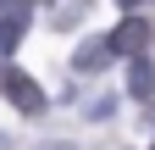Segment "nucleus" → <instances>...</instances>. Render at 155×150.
<instances>
[{"instance_id": "f257e3e1", "label": "nucleus", "mask_w": 155, "mask_h": 150, "mask_svg": "<svg viewBox=\"0 0 155 150\" xmlns=\"http://www.w3.org/2000/svg\"><path fill=\"white\" fill-rule=\"evenodd\" d=\"M28 22H33V6H28V0H0V61L22 45Z\"/></svg>"}, {"instance_id": "423d86ee", "label": "nucleus", "mask_w": 155, "mask_h": 150, "mask_svg": "<svg viewBox=\"0 0 155 150\" xmlns=\"http://www.w3.org/2000/svg\"><path fill=\"white\" fill-rule=\"evenodd\" d=\"M83 6H89V0H55V11H50V22H55V28H67L72 17H83Z\"/></svg>"}, {"instance_id": "7ed1b4c3", "label": "nucleus", "mask_w": 155, "mask_h": 150, "mask_svg": "<svg viewBox=\"0 0 155 150\" xmlns=\"http://www.w3.org/2000/svg\"><path fill=\"white\" fill-rule=\"evenodd\" d=\"M155 39V28L144 22V17H127V22H116L111 33V50H122V56H144V45Z\"/></svg>"}, {"instance_id": "f03ea898", "label": "nucleus", "mask_w": 155, "mask_h": 150, "mask_svg": "<svg viewBox=\"0 0 155 150\" xmlns=\"http://www.w3.org/2000/svg\"><path fill=\"white\" fill-rule=\"evenodd\" d=\"M0 89H6V100H11L17 111H28V117H39V111H45V89H39L28 72L6 67V72H0Z\"/></svg>"}, {"instance_id": "39448f33", "label": "nucleus", "mask_w": 155, "mask_h": 150, "mask_svg": "<svg viewBox=\"0 0 155 150\" xmlns=\"http://www.w3.org/2000/svg\"><path fill=\"white\" fill-rule=\"evenodd\" d=\"M127 89H133L139 100L155 95V67H150V56H133V67H127Z\"/></svg>"}, {"instance_id": "0eeeda50", "label": "nucleus", "mask_w": 155, "mask_h": 150, "mask_svg": "<svg viewBox=\"0 0 155 150\" xmlns=\"http://www.w3.org/2000/svg\"><path fill=\"white\" fill-rule=\"evenodd\" d=\"M33 150H72L67 139H50V145H33Z\"/></svg>"}, {"instance_id": "20e7f679", "label": "nucleus", "mask_w": 155, "mask_h": 150, "mask_svg": "<svg viewBox=\"0 0 155 150\" xmlns=\"http://www.w3.org/2000/svg\"><path fill=\"white\" fill-rule=\"evenodd\" d=\"M111 56H116V50H111V39H83V45L72 50V72H100Z\"/></svg>"}, {"instance_id": "6e6552de", "label": "nucleus", "mask_w": 155, "mask_h": 150, "mask_svg": "<svg viewBox=\"0 0 155 150\" xmlns=\"http://www.w3.org/2000/svg\"><path fill=\"white\" fill-rule=\"evenodd\" d=\"M116 6H139V0H116Z\"/></svg>"}, {"instance_id": "1a4fd4ad", "label": "nucleus", "mask_w": 155, "mask_h": 150, "mask_svg": "<svg viewBox=\"0 0 155 150\" xmlns=\"http://www.w3.org/2000/svg\"><path fill=\"white\" fill-rule=\"evenodd\" d=\"M0 150H6V139H0Z\"/></svg>"}]
</instances>
